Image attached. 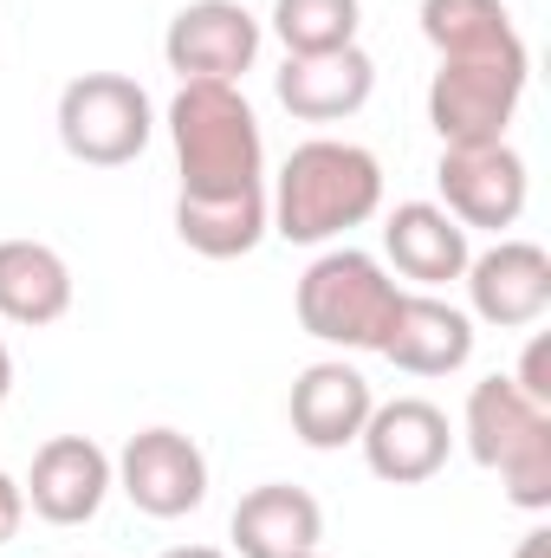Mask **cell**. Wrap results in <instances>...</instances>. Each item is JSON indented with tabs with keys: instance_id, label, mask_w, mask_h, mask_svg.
<instances>
[{
	"instance_id": "6da1fadb",
	"label": "cell",
	"mask_w": 551,
	"mask_h": 558,
	"mask_svg": "<svg viewBox=\"0 0 551 558\" xmlns=\"http://www.w3.org/2000/svg\"><path fill=\"white\" fill-rule=\"evenodd\" d=\"M169 143L182 169V202L267 195V137L241 85L182 78V92L169 98Z\"/></svg>"
},
{
	"instance_id": "7a4b0ae2",
	"label": "cell",
	"mask_w": 551,
	"mask_h": 558,
	"mask_svg": "<svg viewBox=\"0 0 551 558\" xmlns=\"http://www.w3.org/2000/svg\"><path fill=\"white\" fill-rule=\"evenodd\" d=\"M377 208H383V162L364 143H344V137L298 143L279 162L273 202H267L273 234L292 241V247H325V241L364 228Z\"/></svg>"
},
{
	"instance_id": "3957f363",
	"label": "cell",
	"mask_w": 551,
	"mask_h": 558,
	"mask_svg": "<svg viewBox=\"0 0 551 558\" xmlns=\"http://www.w3.org/2000/svg\"><path fill=\"white\" fill-rule=\"evenodd\" d=\"M467 454L500 474L506 500L526 507V513H546L551 507V410L532 403L513 377H480L467 390Z\"/></svg>"
},
{
	"instance_id": "277c9868",
	"label": "cell",
	"mask_w": 551,
	"mask_h": 558,
	"mask_svg": "<svg viewBox=\"0 0 551 558\" xmlns=\"http://www.w3.org/2000/svg\"><path fill=\"white\" fill-rule=\"evenodd\" d=\"M396 305H403V286L383 274V260L364 254V247L318 254L298 274V292H292L298 325L318 344H338V351H383V331H390Z\"/></svg>"
},
{
	"instance_id": "5b68a950",
	"label": "cell",
	"mask_w": 551,
	"mask_h": 558,
	"mask_svg": "<svg viewBox=\"0 0 551 558\" xmlns=\"http://www.w3.org/2000/svg\"><path fill=\"white\" fill-rule=\"evenodd\" d=\"M156 105L124 72H85L59 92V143L85 169H124L149 149Z\"/></svg>"
},
{
	"instance_id": "8992f818",
	"label": "cell",
	"mask_w": 551,
	"mask_h": 558,
	"mask_svg": "<svg viewBox=\"0 0 551 558\" xmlns=\"http://www.w3.org/2000/svg\"><path fill=\"white\" fill-rule=\"evenodd\" d=\"M532 52L526 59H441L428 78V124L441 149H480L506 143V124L526 98Z\"/></svg>"
},
{
	"instance_id": "52a82bcc",
	"label": "cell",
	"mask_w": 551,
	"mask_h": 558,
	"mask_svg": "<svg viewBox=\"0 0 551 558\" xmlns=\"http://www.w3.org/2000/svg\"><path fill=\"white\" fill-rule=\"evenodd\" d=\"M124 500L149 520H182L208 500V454L182 428H137L111 461Z\"/></svg>"
},
{
	"instance_id": "ba28073f",
	"label": "cell",
	"mask_w": 551,
	"mask_h": 558,
	"mask_svg": "<svg viewBox=\"0 0 551 558\" xmlns=\"http://www.w3.org/2000/svg\"><path fill=\"white\" fill-rule=\"evenodd\" d=\"M260 39L267 33L241 0H188L162 33V59L175 78L241 85V72H254V59H260Z\"/></svg>"
},
{
	"instance_id": "9c48e42d",
	"label": "cell",
	"mask_w": 551,
	"mask_h": 558,
	"mask_svg": "<svg viewBox=\"0 0 551 558\" xmlns=\"http://www.w3.org/2000/svg\"><path fill=\"white\" fill-rule=\"evenodd\" d=\"M434 182H441V208L461 221V228H513L526 215V156L513 143H480V149H441L434 162Z\"/></svg>"
},
{
	"instance_id": "30bf717a",
	"label": "cell",
	"mask_w": 551,
	"mask_h": 558,
	"mask_svg": "<svg viewBox=\"0 0 551 558\" xmlns=\"http://www.w3.org/2000/svg\"><path fill=\"white\" fill-rule=\"evenodd\" d=\"M467 318L493 331H526L551 312V254L539 241H500L467 260Z\"/></svg>"
},
{
	"instance_id": "8fae6325",
	"label": "cell",
	"mask_w": 551,
	"mask_h": 558,
	"mask_svg": "<svg viewBox=\"0 0 551 558\" xmlns=\"http://www.w3.org/2000/svg\"><path fill=\"white\" fill-rule=\"evenodd\" d=\"M111 487H118L111 454H105L91 435H52V441L33 454L20 494H26V507H33L46 526H85V520H98V507H105Z\"/></svg>"
},
{
	"instance_id": "7c38bea8",
	"label": "cell",
	"mask_w": 551,
	"mask_h": 558,
	"mask_svg": "<svg viewBox=\"0 0 551 558\" xmlns=\"http://www.w3.org/2000/svg\"><path fill=\"white\" fill-rule=\"evenodd\" d=\"M364 461L377 481L390 487H415V481H434L448 468V448H454V428L448 416L428 403V397H396V403H377L364 422Z\"/></svg>"
},
{
	"instance_id": "4fadbf2b",
	"label": "cell",
	"mask_w": 551,
	"mask_h": 558,
	"mask_svg": "<svg viewBox=\"0 0 551 558\" xmlns=\"http://www.w3.org/2000/svg\"><path fill=\"white\" fill-rule=\"evenodd\" d=\"M377 410V397H370V377L357 371V364H344V357H325V364H305L298 371V384H292V397H285V416H292V435L305 441V448H344V441H357L364 435V422Z\"/></svg>"
},
{
	"instance_id": "5bb4252c",
	"label": "cell",
	"mask_w": 551,
	"mask_h": 558,
	"mask_svg": "<svg viewBox=\"0 0 551 558\" xmlns=\"http://www.w3.org/2000/svg\"><path fill=\"white\" fill-rule=\"evenodd\" d=\"M279 105L298 118V124H338V118H357L377 92V59L364 46H344V52H311V59H285L273 78Z\"/></svg>"
},
{
	"instance_id": "9a60e30c",
	"label": "cell",
	"mask_w": 551,
	"mask_h": 558,
	"mask_svg": "<svg viewBox=\"0 0 551 558\" xmlns=\"http://www.w3.org/2000/svg\"><path fill=\"white\" fill-rule=\"evenodd\" d=\"M377 357H390L409 377H454L474 357V318L461 305L434 299V292H403Z\"/></svg>"
},
{
	"instance_id": "2e32d148",
	"label": "cell",
	"mask_w": 551,
	"mask_h": 558,
	"mask_svg": "<svg viewBox=\"0 0 551 558\" xmlns=\"http://www.w3.org/2000/svg\"><path fill=\"white\" fill-rule=\"evenodd\" d=\"M228 539H234V558H298L318 553L325 539V507L292 487V481H267L254 494H241L234 520H228Z\"/></svg>"
},
{
	"instance_id": "e0dca14e",
	"label": "cell",
	"mask_w": 551,
	"mask_h": 558,
	"mask_svg": "<svg viewBox=\"0 0 551 558\" xmlns=\"http://www.w3.org/2000/svg\"><path fill=\"white\" fill-rule=\"evenodd\" d=\"M383 254H390V267L409 279V286H421V292L461 279L467 260H474L467 228H461L441 202H403V208L383 221Z\"/></svg>"
},
{
	"instance_id": "ac0fdd59",
	"label": "cell",
	"mask_w": 551,
	"mask_h": 558,
	"mask_svg": "<svg viewBox=\"0 0 551 558\" xmlns=\"http://www.w3.org/2000/svg\"><path fill=\"white\" fill-rule=\"evenodd\" d=\"M72 312V267L46 241H0V318L7 325H59Z\"/></svg>"
},
{
	"instance_id": "d6986e66",
	"label": "cell",
	"mask_w": 551,
	"mask_h": 558,
	"mask_svg": "<svg viewBox=\"0 0 551 558\" xmlns=\"http://www.w3.org/2000/svg\"><path fill=\"white\" fill-rule=\"evenodd\" d=\"M421 39L434 59H526L506 0H421Z\"/></svg>"
},
{
	"instance_id": "ffe728a7",
	"label": "cell",
	"mask_w": 551,
	"mask_h": 558,
	"mask_svg": "<svg viewBox=\"0 0 551 558\" xmlns=\"http://www.w3.org/2000/svg\"><path fill=\"white\" fill-rule=\"evenodd\" d=\"M175 234L201 260H241L273 234V215H267V195H241V202H182L175 195Z\"/></svg>"
},
{
	"instance_id": "44dd1931",
	"label": "cell",
	"mask_w": 551,
	"mask_h": 558,
	"mask_svg": "<svg viewBox=\"0 0 551 558\" xmlns=\"http://www.w3.org/2000/svg\"><path fill=\"white\" fill-rule=\"evenodd\" d=\"M357 26H364L357 0H273V33L285 59L344 52V46H357Z\"/></svg>"
},
{
	"instance_id": "7402d4cb",
	"label": "cell",
	"mask_w": 551,
	"mask_h": 558,
	"mask_svg": "<svg viewBox=\"0 0 551 558\" xmlns=\"http://www.w3.org/2000/svg\"><path fill=\"white\" fill-rule=\"evenodd\" d=\"M513 384H519L532 403H546V410H551V344H546V338H532V344H526V364L513 371Z\"/></svg>"
},
{
	"instance_id": "603a6c76",
	"label": "cell",
	"mask_w": 551,
	"mask_h": 558,
	"mask_svg": "<svg viewBox=\"0 0 551 558\" xmlns=\"http://www.w3.org/2000/svg\"><path fill=\"white\" fill-rule=\"evenodd\" d=\"M20 520H26V494H20V481L0 468V546L20 533Z\"/></svg>"
},
{
	"instance_id": "cb8c5ba5",
	"label": "cell",
	"mask_w": 551,
	"mask_h": 558,
	"mask_svg": "<svg viewBox=\"0 0 551 558\" xmlns=\"http://www.w3.org/2000/svg\"><path fill=\"white\" fill-rule=\"evenodd\" d=\"M513 558H551V533H546V526H532V533L513 546Z\"/></svg>"
},
{
	"instance_id": "d4e9b609",
	"label": "cell",
	"mask_w": 551,
	"mask_h": 558,
	"mask_svg": "<svg viewBox=\"0 0 551 558\" xmlns=\"http://www.w3.org/2000/svg\"><path fill=\"white\" fill-rule=\"evenodd\" d=\"M162 558H228L221 546H169Z\"/></svg>"
},
{
	"instance_id": "484cf974",
	"label": "cell",
	"mask_w": 551,
	"mask_h": 558,
	"mask_svg": "<svg viewBox=\"0 0 551 558\" xmlns=\"http://www.w3.org/2000/svg\"><path fill=\"white\" fill-rule=\"evenodd\" d=\"M7 397H13V351L0 344V403H7Z\"/></svg>"
},
{
	"instance_id": "4316f807",
	"label": "cell",
	"mask_w": 551,
	"mask_h": 558,
	"mask_svg": "<svg viewBox=\"0 0 551 558\" xmlns=\"http://www.w3.org/2000/svg\"><path fill=\"white\" fill-rule=\"evenodd\" d=\"M298 558H325V553H298Z\"/></svg>"
}]
</instances>
